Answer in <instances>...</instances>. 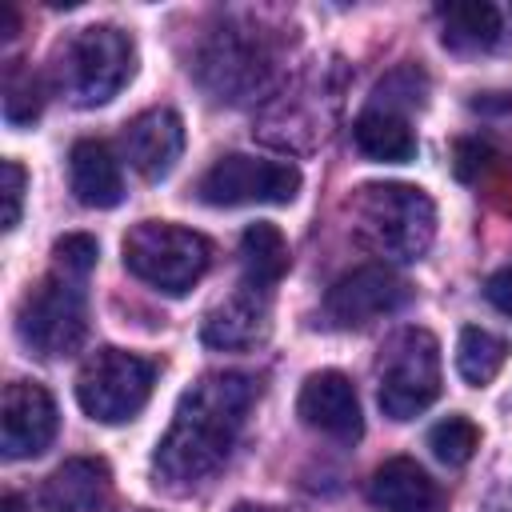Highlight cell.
<instances>
[{
    "mask_svg": "<svg viewBox=\"0 0 512 512\" xmlns=\"http://www.w3.org/2000/svg\"><path fill=\"white\" fill-rule=\"evenodd\" d=\"M352 220L372 252L420 260L436 236V208L412 184H364L352 200Z\"/></svg>",
    "mask_w": 512,
    "mask_h": 512,
    "instance_id": "2",
    "label": "cell"
},
{
    "mask_svg": "<svg viewBox=\"0 0 512 512\" xmlns=\"http://www.w3.org/2000/svg\"><path fill=\"white\" fill-rule=\"evenodd\" d=\"M204 204L236 208V204H288L300 192V168L272 156L228 152L220 156L196 184Z\"/></svg>",
    "mask_w": 512,
    "mask_h": 512,
    "instance_id": "7",
    "label": "cell"
},
{
    "mask_svg": "<svg viewBox=\"0 0 512 512\" xmlns=\"http://www.w3.org/2000/svg\"><path fill=\"white\" fill-rule=\"evenodd\" d=\"M44 108V84L40 76L24 64V60H12L8 72H4V116L12 124H28L36 120Z\"/></svg>",
    "mask_w": 512,
    "mask_h": 512,
    "instance_id": "21",
    "label": "cell"
},
{
    "mask_svg": "<svg viewBox=\"0 0 512 512\" xmlns=\"http://www.w3.org/2000/svg\"><path fill=\"white\" fill-rule=\"evenodd\" d=\"M404 300H408V284L388 264H360L328 288L324 312L340 328H364V324L396 312Z\"/></svg>",
    "mask_w": 512,
    "mask_h": 512,
    "instance_id": "10",
    "label": "cell"
},
{
    "mask_svg": "<svg viewBox=\"0 0 512 512\" xmlns=\"http://www.w3.org/2000/svg\"><path fill=\"white\" fill-rule=\"evenodd\" d=\"M212 264V244L172 220H144L124 236V268L164 296H184Z\"/></svg>",
    "mask_w": 512,
    "mask_h": 512,
    "instance_id": "3",
    "label": "cell"
},
{
    "mask_svg": "<svg viewBox=\"0 0 512 512\" xmlns=\"http://www.w3.org/2000/svg\"><path fill=\"white\" fill-rule=\"evenodd\" d=\"M200 336H204V344L224 348V352L260 344V340L268 336V300H264L256 288L244 284L236 296H228L224 304H216V308L204 316Z\"/></svg>",
    "mask_w": 512,
    "mask_h": 512,
    "instance_id": "14",
    "label": "cell"
},
{
    "mask_svg": "<svg viewBox=\"0 0 512 512\" xmlns=\"http://www.w3.org/2000/svg\"><path fill=\"white\" fill-rule=\"evenodd\" d=\"M0 172H4V228H16L20 224V204H24L28 176H24V168L16 160H4Z\"/></svg>",
    "mask_w": 512,
    "mask_h": 512,
    "instance_id": "24",
    "label": "cell"
},
{
    "mask_svg": "<svg viewBox=\"0 0 512 512\" xmlns=\"http://www.w3.org/2000/svg\"><path fill=\"white\" fill-rule=\"evenodd\" d=\"M484 164H488V144H480V140H460L456 144V176L460 180H472Z\"/></svg>",
    "mask_w": 512,
    "mask_h": 512,
    "instance_id": "26",
    "label": "cell"
},
{
    "mask_svg": "<svg viewBox=\"0 0 512 512\" xmlns=\"http://www.w3.org/2000/svg\"><path fill=\"white\" fill-rule=\"evenodd\" d=\"M508 360V344L488 332V328H464L460 340H456V372L472 384V388H484L500 376Z\"/></svg>",
    "mask_w": 512,
    "mask_h": 512,
    "instance_id": "20",
    "label": "cell"
},
{
    "mask_svg": "<svg viewBox=\"0 0 512 512\" xmlns=\"http://www.w3.org/2000/svg\"><path fill=\"white\" fill-rule=\"evenodd\" d=\"M4 40H12L16 36V8L12 4H4V32H0Z\"/></svg>",
    "mask_w": 512,
    "mask_h": 512,
    "instance_id": "28",
    "label": "cell"
},
{
    "mask_svg": "<svg viewBox=\"0 0 512 512\" xmlns=\"http://www.w3.org/2000/svg\"><path fill=\"white\" fill-rule=\"evenodd\" d=\"M484 296H488V304H492L496 312L512 316V268L492 272V276H488V284H484Z\"/></svg>",
    "mask_w": 512,
    "mask_h": 512,
    "instance_id": "27",
    "label": "cell"
},
{
    "mask_svg": "<svg viewBox=\"0 0 512 512\" xmlns=\"http://www.w3.org/2000/svg\"><path fill=\"white\" fill-rule=\"evenodd\" d=\"M232 512H284V508H264V504H236Z\"/></svg>",
    "mask_w": 512,
    "mask_h": 512,
    "instance_id": "29",
    "label": "cell"
},
{
    "mask_svg": "<svg viewBox=\"0 0 512 512\" xmlns=\"http://www.w3.org/2000/svg\"><path fill=\"white\" fill-rule=\"evenodd\" d=\"M440 396V348L424 328H408L380 372V412L388 420H412Z\"/></svg>",
    "mask_w": 512,
    "mask_h": 512,
    "instance_id": "8",
    "label": "cell"
},
{
    "mask_svg": "<svg viewBox=\"0 0 512 512\" xmlns=\"http://www.w3.org/2000/svg\"><path fill=\"white\" fill-rule=\"evenodd\" d=\"M352 140L368 160H380V164H404L416 156V136L408 128V116L392 108L368 104L352 124Z\"/></svg>",
    "mask_w": 512,
    "mask_h": 512,
    "instance_id": "16",
    "label": "cell"
},
{
    "mask_svg": "<svg viewBox=\"0 0 512 512\" xmlns=\"http://www.w3.org/2000/svg\"><path fill=\"white\" fill-rule=\"evenodd\" d=\"M68 180L80 204L88 208H116L124 200L120 160L104 140H76L68 152Z\"/></svg>",
    "mask_w": 512,
    "mask_h": 512,
    "instance_id": "15",
    "label": "cell"
},
{
    "mask_svg": "<svg viewBox=\"0 0 512 512\" xmlns=\"http://www.w3.org/2000/svg\"><path fill=\"white\" fill-rule=\"evenodd\" d=\"M48 488L60 500H68L76 512H100L108 504V496H112V472L96 456H76V460H64L52 472Z\"/></svg>",
    "mask_w": 512,
    "mask_h": 512,
    "instance_id": "19",
    "label": "cell"
},
{
    "mask_svg": "<svg viewBox=\"0 0 512 512\" xmlns=\"http://www.w3.org/2000/svg\"><path fill=\"white\" fill-rule=\"evenodd\" d=\"M428 448H432V456H436L440 464L460 468V464H468L472 452L480 448V428H476L468 416H448V420L432 424Z\"/></svg>",
    "mask_w": 512,
    "mask_h": 512,
    "instance_id": "22",
    "label": "cell"
},
{
    "mask_svg": "<svg viewBox=\"0 0 512 512\" xmlns=\"http://www.w3.org/2000/svg\"><path fill=\"white\" fill-rule=\"evenodd\" d=\"M52 256H56V272H64V276H76V280H88V272L96 268V256H100V248H96V240H92V236H84V232H72V236H64V240H56Z\"/></svg>",
    "mask_w": 512,
    "mask_h": 512,
    "instance_id": "23",
    "label": "cell"
},
{
    "mask_svg": "<svg viewBox=\"0 0 512 512\" xmlns=\"http://www.w3.org/2000/svg\"><path fill=\"white\" fill-rule=\"evenodd\" d=\"M4 512H76L68 500H60L52 488L36 492V496H20V492H8L4 496Z\"/></svg>",
    "mask_w": 512,
    "mask_h": 512,
    "instance_id": "25",
    "label": "cell"
},
{
    "mask_svg": "<svg viewBox=\"0 0 512 512\" xmlns=\"http://www.w3.org/2000/svg\"><path fill=\"white\" fill-rule=\"evenodd\" d=\"M84 280L52 272L32 292H24L16 308V332L36 356H68L84 344L88 308H84Z\"/></svg>",
    "mask_w": 512,
    "mask_h": 512,
    "instance_id": "6",
    "label": "cell"
},
{
    "mask_svg": "<svg viewBox=\"0 0 512 512\" xmlns=\"http://www.w3.org/2000/svg\"><path fill=\"white\" fill-rule=\"evenodd\" d=\"M136 72V48L120 28L96 24V28H80L56 60V80L64 88V96L80 108H96L108 104Z\"/></svg>",
    "mask_w": 512,
    "mask_h": 512,
    "instance_id": "4",
    "label": "cell"
},
{
    "mask_svg": "<svg viewBox=\"0 0 512 512\" xmlns=\"http://www.w3.org/2000/svg\"><path fill=\"white\" fill-rule=\"evenodd\" d=\"M156 384V364L128 348H96L76 376V400L80 408L100 424H124L132 420Z\"/></svg>",
    "mask_w": 512,
    "mask_h": 512,
    "instance_id": "5",
    "label": "cell"
},
{
    "mask_svg": "<svg viewBox=\"0 0 512 512\" xmlns=\"http://www.w3.org/2000/svg\"><path fill=\"white\" fill-rule=\"evenodd\" d=\"M240 268L244 284L268 292L288 272V240L276 224H248L240 236Z\"/></svg>",
    "mask_w": 512,
    "mask_h": 512,
    "instance_id": "18",
    "label": "cell"
},
{
    "mask_svg": "<svg viewBox=\"0 0 512 512\" xmlns=\"http://www.w3.org/2000/svg\"><path fill=\"white\" fill-rule=\"evenodd\" d=\"M256 396H260L256 376H244V372L200 376L180 396L172 424L156 444V456H152L156 480H164L168 488H192L204 476H212L228 460Z\"/></svg>",
    "mask_w": 512,
    "mask_h": 512,
    "instance_id": "1",
    "label": "cell"
},
{
    "mask_svg": "<svg viewBox=\"0 0 512 512\" xmlns=\"http://www.w3.org/2000/svg\"><path fill=\"white\" fill-rule=\"evenodd\" d=\"M60 428L56 400L36 380H12L0 400V448L4 460H28L40 456Z\"/></svg>",
    "mask_w": 512,
    "mask_h": 512,
    "instance_id": "9",
    "label": "cell"
},
{
    "mask_svg": "<svg viewBox=\"0 0 512 512\" xmlns=\"http://www.w3.org/2000/svg\"><path fill=\"white\" fill-rule=\"evenodd\" d=\"M120 148H124V160L144 180H164L184 152V120L172 108H148L124 124Z\"/></svg>",
    "mask_w": 512,
    "mask_h": 512,
    "instance_id": "12",
    "label": "cell"
},
{
    "mask_svg": "<svg viewBox=\"0 0 512 512\" xmlns=\"http://www.w3.org/2000/svg\"><path fill=\"white\" fill-rule=\"evenodd\" d=\"M296 412L308 428L332 436V440H360L364 432V416H360V396L352 388V380L336 368H324V372H312L296 396Z\"/></svg>",
    "mask_w": 512,
    "mask_h": 512,
    "instance_id": "11",
    "label": "cell"
},
{
    "mask_svg": "<svg viewBox=\"0 0 512 512\" xmlns=\"http://www.w3.org/2000/svg\"><path fill=\"white\" fill-rule=\"evenodd\" d=\"M444 24V44L456 52H480L500 40V12L488 0H456L436 8Z\"/></svg>",
    "mask_w": 512,
    "mask_h": 512,
    "instance_id": "17",
    "label": "cell"
},
{
    "mask_svg": "<svg viewBox=\"0 0 512 512\" xmlns=\"http://www.w3.org/2000/svg\"><path fill=\"white\" fill-rule=\"evenodd\" d=\"M368 500L384 512H444L448 492L408 456L384 460L368 480Z\"/></svg>",
    "mask_w": 512,
    "mask_h": 512,
    "instance_id": "13",
    "label": "cell"
}]
</instances>
